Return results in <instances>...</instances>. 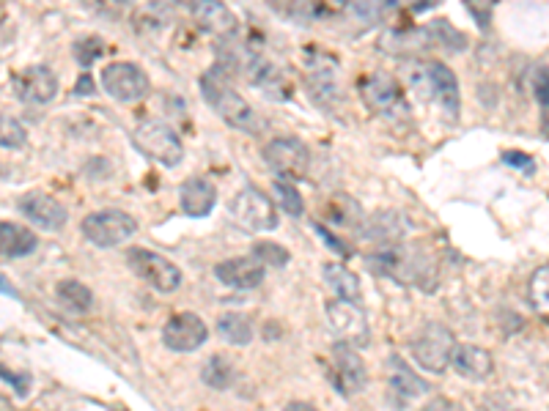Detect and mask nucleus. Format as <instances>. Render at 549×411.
<instances>
[{
	"label": "nucleus",
	"instance_id": "nucleus-8",
	"mask_svg": "<svg viewBox=\"0 0 549 411\" xmlns=\"http://www.w3.org/2000/svg\"><path fill=\"white\" fill-rule=\"evenodd\" d=\"M453 351H456V338L445 324H426L420 329L415 340H412V357L420 368L429 373H445L453 362Z\"/></svg>",
	"mask_w": 549,
	"mask_h": 411
},
{
	"label": "nucleus",
	"instance_id": "nucleus-13",
	"mask_svg": "<svg viewBox=\"0 0 549 411\" xmlns=\"http://www.w3.org/2000/svg\"><path fill=\"white\" fill-rule=\"evenodd\" d=\"M333 384L338 395H344V398H355L360 392L366 390V362L363 357L357 354V346H349V343H338L333 348Z\"/></svg>",
	"mask_w": 549,
	"mask_h": 411
},
{
	"label": "nucleus",
	"instance_id": "nucleus-14",
	"mask_svg": "<svg viewBox=\"0 0 549 411\" xmlns=\"http://www.w3.org/2000/svg\"><path fill=\"white\" fill-rule=\"evenodd\" d=\"M11 88L25 105H47L58 94V77L50 66H25L11 77Z\"/></svg>",
	"mask_w": 549,
	"mask_h": 411
},
{
	"label": "nucleus",
	"instance_id": "nucleus-6",
	"mask_svg": "<svg viewBox=\"0 0 549 411\" xmlns=\"http://www.w3.org/2000/svg\"><path fill=\"white\" fill-rule=\"evenodd\" d=\"M228 217L231 222L248 233H267L278 228V209L275 203L256 187H245L228 203Z\"/></svg>",
	"mask_w": 549,
	"mask_h": 411
},
{
	"label": "nucleus",
	"instance_id": "nucleus-42",
	"mask_svg": "<svg viewBox=\"0 0 549 411\" xmlns=\"http://www.w3.org/2000/svg\"><path fill=\"white\" fill-rule=\"evenodd\" d=\"M75 91L77 94H91V91H94V83H91V77H88V74L80 77V85H77Z\"/></svg>",
	"mask_w": 549,
	"mask_h": 411
},
{
	"label": "nucleus",
	"instance_id": "nucleus-30",
	"mask_svg": "<svg viewBox=\"0 0 549 411\" xmlns=\"http://www.w3.org/2000/svg\"><path fill=\"white\" fill-rule=\"evenodd\" d=\"M168 14H171V11L162 9L160 3H149V6H143V9L138 11V17H135V28H138V33L162 31V28H168V22H171Z\"/></svg>",
	"mask_w": 549,
	"mask_h": 411
},
{
	"label": "nucleus",
	"instance_id": "nucleus-43",
	"mask_svg": "<svg viewBox=\"0 0 549 411\" xmlns=\"http://www.w3.org/2000/svg\"><path fill=\"white\" fill-rule=\"evenodd\" d=\"M176 3H182V6H193L195 0H176Z\"/></svg>",
	"mask_w": 549,
	"mask_h": 411
},
{
	"label": "nucleus",
	"instance_id": "nucleus-26",
	"mask_svg": "<svg viewBox=\"0 0 549 411\" xmlns=\"http://www.w3.org/2000/svg\"><path fill=\"white\" fill-rule=\"evenodd\" d=\"M305 88L319 107H333L338 102V83L330 66H316L305 74Z\"/></svg>",
	"mask_w": 549,
	"mask_h": 411
},
{
	"label": "nucleus",
	"instance_id": "nucleus-40",
	"mask_svg": "<svg viewBox=\"0 0 549 411\" xmlns=\"http://www.w3.org/2000/svg\"><path fill=\"white\" fill-rule=\"evenodd\" d=\"M316 233H319V236H322L324 242L330 244V247H333V250H338V253L344 255V258H349V255H352V250H349V247H346V244L341 242V239H335L333 233L327 231V228H324V225H319V222H316Z\"/></svg>",
	"mask_w": 549,
	"mask_h": 411
},
{
	"label": "nucleus",
	"instance_id": "nucleus-18",
	"mask_svg": "<svg viewBox=\"0 0 549 411\" xmlns=\"http://www.w3.org/2000/svg\"><path fill=\"white\" fill-rule=\"evenodd\" d=\"M215 277L228 288H237V291H250V288H259L264 283V264H261L256 255H239V258H228L215 266Z\"/></svg>",
	"mask_w": 549,
	"mask_h": 411
},
{
	"label": "nucleus",
	"instance_id": "nucleus-11",
	"mask_svg": "<svg viewBox=\"0 0 549 411\" xmlns=\"http://www.w3.org/2000/svg\"><path fill=\"white\" fill-rule=\"evenodd\" d=\"M102 88L121 105H135L149 96V74L130 61H113L102 69Z\"/></svg>",
	"mask_w": 549,
	"mask_h": 411
},
{
	"label": "nucleus",
	"instance_id": "nucleus-28",
	"mask_svg": "<svg viewBox=\"0 0 549 411\" xmlns=\"http://www.w3.org/2000/svg\"><path fill=\"white\" fill-rule=\"evenodd\" d=\"M201 379L212 390H228L234 384V379H237V368H234V362L226 354H212L204 362V368H201Z\"/></svg>",
	"mask_w": 549,
	"mask_h": 411
},
{
	"label": "nucleus",
	"instance_id": "nucleus-35",
	"mask_svg": "<svg viewBox=\"0 0 549 411\" xmlns=\"http://www.w3.org/2000/svg\"><path fill=\"white\" fill-rule=\"evenodd\" d=\"M25 140H28V135H25L20 121L3 116V127H0V143H3V148H22Z\"/></svg>",
	"mask_w": 549,
	"mask_h": 411
},
{
	"label": "nucleus",
	"instance_id": "nucleus-38",
	"mask_svg": "<svg viewBox=\"0 0 549 411\" xmlns=\"http://www.w3.org/2000/svg\"><path fill=\"white\" fill-rule=\"evenodd\" d=\"M503 162L506 165H511L514 170H525V173H533V157H528V154H522V151H506L503 154Z\"/></svg>",
	"mask_w": 549,
	"mask_h": 411
},
{
	"label": "nucleus",
	"instance_id": "nucleus-39",
	"mask_svg": "<svg viewBox=\"0 0 549 411\" xmlns=\"http://www.w3.org/2000/svg\"><path fill=\"white\" fill-rule=\"evenodd\" d=\"M3 381H6V384H11V387H14V392H17L20 398H25V395H28V387H31V379H28V376H17V373H11L9 368H3Z\"/></svg>",
	"mask_w": 549,
	"mask_h": 411
},
{
	"label": "nucleus",
	"instance_id": "nucleus-10",
	"mask_svg": "<svg viewBox=\"0 0 549 411\" xmlns=\"http://www.w3.org/2000/svg\"><path fill=\"white\" fill-rule=\"evenodd\" d=\"M272 173L286 181H302L311 168V151L297 137H275L261 151Z\"/></svg>",
	"mask_w": 549,
	"mask_h": 411
},
{
	"label": "nucleus",
	"instance_id": "nucleus-29",
	"mask_svg": "<svg viewBox=\"0 0 549 411\" xmlns=\"http://www.w3.org/2000/svg\"><path fill=\"white\" fill-rule=\"evenodd\" d=\"M217 335L231 346H248L253 340V324L245 313H223L217 318Z\"/></svg>",
	"mask_w": 549,
	"mask_h": 411
},
{
	"label": "nucleus",
	"instance_id": "nucleus-2",
	"mask_svg": "<svg viewBox=\"0 0 549 411\" xmlns=\"http://www.w3.org/2000/svg\"><path fill=\"white\" fill-rule=\"evenodd\" d=\"M368 264L374 266L379 274H385L390 280L401 285H420V288H434L437 285V266L429 255H423L420 247L412 244H388L379 247L377 253L368 255Z\"/></svg>",
	"mask_w": 549,
	"mask_h": 411
},
{
	"label": "nucleus",
	"instance_id": "nucleus-34",
	"mask_svg": "<svg viewBox=\"0 0 549 411\" xmlns=\"http://www.w3.org/2000/svg\"><path fill=\"white\" fill-rule=\"evenodd\" d=\"M105 50V44L97 36H83V39H77L75 42V58L80 66H91L97 61L99 55Z\"/></svg>",
	"mask_w": 549,
	"mask_h": 411
},
{
	"label": "nucleus",
	"instance_id": "nucleus-5",
	"mask_svg": "<svg viewBox=\"0 0 549 411\" xmlns=\"http://www.w3.org/2000/svg\"><path fill=\"white\" fill-rule=\"evenodd\" d=\"M132 143L143 157L160 162L162 168H176L184 159L182 137L176 135L165 121H154L146 118L138 127L132 129Z\"/></svg>",
	"mask_w": 549,
	"mask_h": 411
},
{
	"label": "nucleus",
	"instance_id": "nucleus-37",
	"mask_svg": "<svg viewBox=\"0 0 549 411\" xmlns=\"http://www.w3.org/2000/svg\"><path fill=\"white\" fill-rule=\"evenodd\" d=\"M495 3L497 0H467V9L473 11V20L478 22V28H489Z\"/></svg>",
	"mask_w": 549,
	"mask_h": 411
},
{
	"label": "nucleus",
	"instance_id": "nucleus-3",
	"mask_svg": "<svg viewBox=\"0 0 549 411\" xmlns=\"http://www.w3.org/2000/svg\"><path fill=\"white\" fill-rule=\"evenodd\" d=\"M407 83L423 102L440 105L445 110V116H459V83L456 74L440 61H412L407 66Z\"/></svg>",
	"mask_w": 549,
	"mask_h": 411
},
{
	"label": "nucleus",
	"instance_id": "nucleus-23",
	"mask_svg": "<svg viewBox=\"0 0 549 411\" xmlns=\"http://www.w3.org/2000/svg\"><path fill=\"white\" fill-rule=\"evenodd\" d=\"M388 381H390V387L399 392L401 398H407V401L420 398V395H426V392H429V384L420 379L410 365H404L399 357L388 359Z\"/></svg>",
	"mask_w": 549,
	"mask_h": 411
},
{
	"label": "nucleus",
	"instance_id": "nucleus-7",
	"mask_svg": "<svg viewBox=\"0 0 549 411\" xmlns=\"http://www.w3.org/2000/svg\"><path fill=\"white\" fill-rule=\"evenodd\" d=\"M80 231L86 236V242H91L99 250H113L138 233V222L127 211L105 209L88 214L80 225Z\"/></svg>",
	"mask_w": 549,
	"mask_h": 411
},
{
	"label": "nucleus",
	"instance_id": "nucleus-16",
	"mask_svg": "<svg viewBox=\"0 0 549 411\" xmlns=\"http://www.w3.org/2000/svg\"><path fill=\"white\" fill-rule=\"evenodd\" d=\"M17 209L28 222H33L36 228H44V231H61L69 220V214L61 203L44 195V192H28L22 195Z\"/></svg>",
	"mask_w": 549,
	"mask_h": 411
},
{
	"label": "nucleus",
	"instance_id": "nucleus-27",
	"mask_svg": "<svg viewBox=\"0 0 549 411\" xmlns=\"http://www.w3.org/2000/svg\"><path fill=\"white\" fill-rule=\"evenodd\" d=\"M55 296H58V302L66 307V310H72L77 316H83L88 313L91 307H94V294H91V288L86 283H80V280H61V283L55 285Z\"/></svg>",
	"mask_w": 549,
	"mask_h": 411
},
{
	"label": "nucleus",
	"instance_id": "nucleus-12",
	"mask_svg": "<svg viewBox=\"0 0 549 411\" xmlns=\"http://www.w3.org/2000/svg\"><path fill=\"white\" fill-rule=\"evenodd\" d=\"M327 327L335 338L344 340L349 346H368L371 340V329H368L366 313L360 310V302H349V299H330L327 302Z\"/></svg>",
	"mask_w": 549,
	"mask_h": 411
},
{
	"label": "nucleus",
	"instance_id": "nucleus-44",
	"mask_svg": "<svg viewBox=\"0 0 549 411\" xmlns=\"http://www.w3.org/2000/svg\"><path fill=\"white\" fill-rule=\"evenodd\" d=\"M388 3H396V0H388Z\"/></svg>",
	"mask_w": 549,
	"mask_h": 411
},
{
	"label": "nucleus",
	"instance_id": "nucleus-4",
	"mask_svg": "<svg viewBox=\"0 0 549 411\" xmlns=\"http://www.w3.org/2000/svg\"><path fill=\"white\" fill-rule=\"evenodd\" d=\"M357 91H360L363 102L374 116L388 121V124L410 127L412 110L399 80H393L390 74L382 72L366 74V77L357 80Z\"/></svg>",
	"mask_w": 549,
	"mask_h": 411
},
{
	"label": "nucleus",
	"instance_id": "nucleus-24",
	"mask_svg": "<svg viewBox=\"0 0 549 411\" xmlns=\"http://www.w3.org/2000/svg\"><path fill=\"white\" fill-rule=\"evenodd\" d=\"M322 272L324 283L338 299H349V302H360L363 299V285H360L352 269H346L344 264H324Z\"/></svg>",
	"mask_w": 549,
	"mask_h": 411
},
{
	"label": "nucleus",
	"instance_id": "nucleus-25",
	"mask_svg": "<svg viewBox=\"0 0 549 411\" xmlns=\"http://www.w3.org/2000/svg\"><path fill=\"white\" fill-rule=\"evenodd\" d=\"M36 233L28 231V228H22L17 222H3L0 225V250L6 258H25V255H31L36 250Z\"/></svg>",
	"mask_w": 549,
	"mask_h": 411
},
{
	"label": "nucleus",
	"instance_id": "nucleus-33",
	"mask_svg": "<svg viewBox=\"0 0 549 411\" xmlns=\"http://www.w3.org/2000/svg\"><path fill=\"white\" fill-rule=\"evenodd\" d=\"M250 253L256 255L261 264L272 266V269H280V266H286L291 261L289 250H286L283 244H275V242H256Z\"/></svg>",
	"mask_w": 549,
	"mask_h": 411
},
{
	"label": "nucleus",
	"instance_id": "nucleus-21",
	"mask_svg": "<svg viewBox=\"0 0 549 411\" xmlns=\"http://www.w3.org/2000/svg\"><path fill=\"white\" fill-rule=\"evenodd\" d=\"M217 203V190L212 181L206 179H187L179 190V206L187 217H209Z\"/></svg>",
	"mask_w": 549,
	"mask_h": 411
},
{
	"label": "nucleus",
	"instance_id": "nucleus-20",
	"mask_svg": "<svg viewBox=\"0 0 549 411\" xmlns=\"http://www.w3.org/2000/svg\"><path fill=\"white\" fill-rule=\"evenodd\" d=\"M453 370L470 381H484L492 376L495 370V359L492 354L481 346H473V343H456V351H453Z\"/></svg>",
	"mask_w": 549,
	"mask_h": 411
},
{
	"label": "nucleus",
	"instance_id": "nucleus-1",
	"mask_svg": "<svg viewBox=\"0 0 549 411\" xmlns=\"http://www.w3.org/2000/svg\"><path fill=\"white\" fill-rule=\"evenodd\" d=\"M201 94H204L206 105L212 107L228 127L245 132V135H259L261 121L256 110L245 102V96L239 94L234 85L228 83V77L220 66L201 74Z\"/></svg>",
	"mask_w": 549,
	"mask_h": 411
},
{
	"label": "nucleus",
	"instance_id": "nucleus-31",
	"mask_svg": "<svg viewBox=\"0 0 549 411\" xmlns=\"http://www.w3.org/2000/svg\"><path fill=\"white\" fill-rule=\"evenodd\" d=\"M530 305L539 313H549V266H539L528 283Z\"/></svg>",
	"mask_w": 549,
	"mask_h": 411
},
{
	"label": "nucleus",
	"instance_id": "nucleus-17",
	"mask_svg": "<svg viewBox=\"0 0 549 411\" xmlns=\"http://www.w3.org/2000/svg\"><path fill=\"white\" fill-rule=\"evenodd\" d=\"M190 11H193L195 25L204 33H209V36L231 39V36L237 33V14L228 9L223 0H195L193 6H190Z\"/></svg>",
	"mask_w": 549,
	"mask_h": 411
},
{
	"label": "nucleus",
	"instance_id": "nucleus-36",
	"mask_svg": "<svg viewBox=\"0 0 549 411\" xmlns=\"http://www.w3.org/2000/svg\"><path fill=\"white\" fill-rule=\"evenodd\" d=\"M533 91H536V99H539L544 118H547L549 124V69H539V72L533 74Z\"/></svg>",
	"mask_w": 549,
	"mask_h": 411
},
{
	"label": "nucleus",
	"instance_id": "nucleus-32",
	"mask_svg": "<svg viewBox=\"0 0 549 411\" xmlns=\"http://www.w3.org/2000/svg\"><path fill=\"white\" fill-rule=\"evenodd\" d=\"M275 195H278L280 209L286 211L289 217H297L300 220L302 214H305V203H302V195L294 190V184H289L286 179L275 181Z\"/></svg>",
	"mask_w": 549,
	"mask_h": 411
},
{
	"label": "nucleus",
	"instance_id": "nucleus-15",
	"mask_svg": "<svg viewBox=\"0 0 549 411\" xmlns=\"http://www.w3.org/2000/svg\"><path fill=\"white\" fill-rule=\"evenodd\" d=\"M209 338V329L195 313H176L162 329V343L176 354H193L204 346Z\"/></svg>",
	"mask_w": 549,
	"mask_h": 411
},
{
	"label": "nucleus",
	"instance_id": "nucleus-22",
	"mask_svg": "<svg viewBox=\"0 0 549 411\" xmlns=\"http://www.w3.org/2000/svg\"><path fill=\"white\" fill-rule=\"evenodd\" d=\"M360 231L366 239L377 242L379 247H388V244H399L407 231V222L396 211H379L374 217L360 222Z\"/></svg>",
	"mask_w": 549,
	"mask_h": 411
},
{
	"label": "nucleus",
	"instance_id": "nucleus-41",
	"mask_svg": "<svg viewBox=\"0 0 549 411\" xmlns=\"http://www.w3.org/2000/svg\"><path fill=\"white\" fill-rule=\"evenodd\" d=\"M440 3H445V0H410V9L415 11V14H420V11L437 9Z\"/></svg>",
	"mask_w": 549,
	"mask_h": 411
},
{
	"label": "nucleus",
	"instance_id": "nucleus-19",
	"mask_svg": "<svg viewBox=\"0 0 549 411\" xmlns=\"http://www.w3.org/2000/svg\"><path fill=\"white\" fill-rule=\"evenodd\" d=\"M245 72H248L250 83L261 88L264 94L275 96V99H289L291 94V83L286 80V74L280 72L278 66L267 61L264 55H248V66H245Z\"/></svg>",
	"mask_w": 549,
	"mask_h": 411
},
{
	"label": "nucleus",
	"instance_id": "nucleus-9",
	"mask_svg": "<svg viewBox=\"0 0 549 411\" xmlns=\"http://www.w3.org/2000/svg\"><path fill=\"white\" fill-rule=\"evenodd\" d=\"M127 266L138 280L151 285L160 294H171L182 285V269L168 261L165 255L154 253V250H143V247H132L127 250Z\"/></svg>",
	"mask_w": 549,
	"mask_h": 411
}]
</instances>
